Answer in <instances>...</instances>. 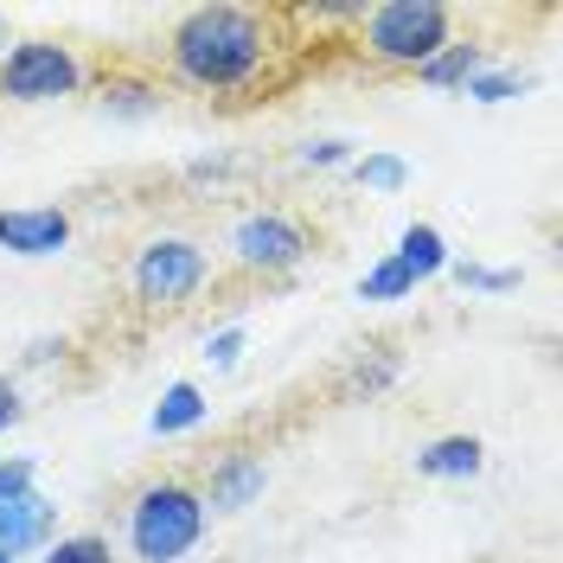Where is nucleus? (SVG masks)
Listing matches in <instances>:
<instances>
[{
	"instance_id": "12",
	"label": "nucleus",
	"mask_w": 563,
	"mask_h": 563,
	"mask_svg": "<svg viewBox=\"0 0 563 563\" xmlns=\"http://www.w3.org/2000/svg\"><path fill=\"white\" fill-rule=\"evenodd\" d=\"M481 70H487V45L455 38V45H442V52L417 70V84H429V90H467V77H481Z\"/></svg>"
},
{
	"instance_id": "26",
	"label": "nucleus",
	"mask_w": 563,
	"mask_h": 563,
	"mask_svg": "<svg viewBox=\"0 0 563 563\" xmlns=\"http://www.w3.org/2000/svg\"><path fill=\"white\" fill-rule=\"evenodd\" d=\"M20 417H26V404H20V385L0 372V435H7V429H13Z\"/></svg>"
},
{
	"instance_id": "10",
	"label": "nucleus",
	"mask_w": 563,
	"mask_h": 563,
	"mask_svg": "<svg viewBox=\"0 0 563 563\" xmlns=\"http://www.w3.org/2000/svg\"><path fill=\"white\" fill-rule=\"evenodd\" d=\"M481 467H487V442L481 435H435L417 455L422 481H474Z\"/></svg>"
},
{
	"instance_id": "29",
	"label": "nucleus",
	"mask_w": 563,
	"mask_h": 563,
	"mask_svg": "<svg viewBox=\"0 0 563 563\" xmlns=\"http://www.w3.org/2000/svg\"><path fill=\"white\" fill-rule=\"evenodd\" d=\"M0 563H13V558H0Z\"/></svg>"
},
{
	"instance_id": "28",
	"label": "nucleus",
	"mask_w": 563,
	"mask_h": 563,
	"mask_svg": "<svg viewBox=\"0 0 563 563\" xmlns=\"http://www.w3.org/2000/svg\"><path fill=\"white\" fill-rule=\"evenodd\" d=\"M7 45H13V33H7V13H0V52H7Z\"/></svg>"
},
{
	"instance_id": "27",
	"label": "nucleus",
	"mask_w": 563,
	"mask_h": 563,
	"mask_svg": "<svg viewBox=\"0 0 563 563\" xmlns=\"http://www.w3.org/2000/svg\"><path fill=\"white\" fill-rule=\"evenodd\" d=\"M65 340H33V346H26V365H52V358H65Z\"/></svg>"
},
{
	"instance_id": "15",
	"label": "nucleus",
	"mask_w": 563,
	"mask_h": 563,
	"mask_svg": "<svg viewBox=\"0 0 563 563\" xmlns=\"http://www.w3.org/2000/svg\"><path fill=\"white\" fill-rule=\"evenodd\" d=\"M404 295H417V282H410V269H404L397 256H378V263L358 276V301H404Z\"/></svg>"
},
{
	"instance_id": "2",
	"label": "nucleus",
	"mask_w": 563,
	"mask_h": 563,
	"mask_svg": "<svg viewBox=\"0 0 563 563\" xmlns=\"http://www.w3.org/2000/svg\"><path fill=\"white\" fill-rule=\"evenodd\" d=\"M352 45L385 70H422L442 45H455V7L449 0H372L352 26Z\"/></svg>"
},
{
	"instance_id": "18",
	"label": "nucleus",
	"mask_w": 563,
	"mask_h": 563,
	"mask_svg": "<svg viewBox=\"0 0 563 563\" xmlns=\"http://www.w3.org/2000/svg\"><path fill=\"white\" fill-rule=\"evenodd\" d=\"M526 90H531L526 70H499V65H487L481 77H467V90H461V97H474V103H512V97H526Z\"/></svg>"
},
{
	"instance_id": "1",
	"label": "nucleus",
	"mask_w": 563,
	"mask_h": 563,
	"mask_svg": "<svg viewBox=\"0 0 563 563\" xmlns=\"http://www.w3.org/2000/svg\"><path fill=\"white\" fill-rule=\"evenodd\" d=\"M282 52H288L282 13L238 7V0L186 7L167 33V70H174V84L199 90V97H244L256 84H269Z\"/></svg>"
},
{
	"instance_id": "7",
	"label": "nucleus",
	"mask_w": 563,
	"mask_h": 563,
	"mask_svg": "<svg viewBox=\"0 0 563 563\" xmlns=\"http://www.w3.org/2000/svg\"><path fill=\"white\" fill-rule=\"evenodd\" d=\"M0 250L26 256V263H45V256L70 250V211L65 206H7L0 211Z\"/></svg>"
},
{
	"instance_id": "21",
	"label": "nucleus",
	"mask_w": 563,
	"mask_h": 563,
	"mask_svg": "<svg viewBox=\"0 0 563 563\" xmlns=\"http://www.w3.org/2000/svg\"><path fill=\"white\" fill-rule=\"evenodd\" d=\"M295 161H301V167H314V174H333V167H352V141H340V135L301 141V147H295Z\"/></svg>"
},
{
	"instance_id": "23",
	"label": "nucleus",
	"mask_w": 563,
	"mask_h": 563,
	"mask_svg": "<svg viewBox=\"0 0 563 563\" xmlns=\"http://www.w3.org/2000/svg\"><path fill=\"white\" fill-rule=\"evenodd\" d=\"M38 487V467L26 455H0V499H20Z\"/></svg>"
},
{
	"instance_id": "3",
	"label": "nucleus",
	"mask_w": 563,
	"mask_h": 563,
	"mask_svg": "<svg viewBox=\"0 0 563 563\" xmlns=\"http://www.w3.org/2000/svg\"><path fill=\"white\" fill-rule=\"evenodd\" d=\"M206 499L186 481H147L129 499V558L135 563H179L206 538Z\"/></svg>"
},
{
	"instance_id": "22",
	"label": "nucleus",
	"mask_w": 563,
	"mask_h": 563,
	"mask_svg": "<svg viewBox=\"0 0 563 563\" xmlns=\"http://www.w3.org/2000/svg\"><path fill=\"white\" fill-rule=\"evenodd\" d=\"M244 346H250L244 327H218V333L206 340V365H211V372H231V365L244 358Z\"/></svg>"
},
{
	"instance_id": "11",
	"label": "nucleus",
	"mask_w": 563,
	"mask_h": 563,
	"mask_svg": "<svg viewBox=\"0 0 563 563\" xmlns=\"http://www.w3.org/2000/svg\"><path fill=\"white\" fill-rule=\"evenodd\" d=\"M390 256H397V263H404V269H410V282H435V276H449V263H455V256H449V238H442V231H435V224H404V238H397V250H390Z\"/></svg>"
},
{
	"instance_id": "8",
	"label": "nucleus",
	"mask_w": 563,
	"mask_h": 563,
	"mask_svg": "<svg viewBox=\"0 0 563 563\" xmlns=\"http://www.w3.org/2000/svg\"><path fill=\"white\" fill-rule=\"evenodd\" d=\"M58 538V506L45 493H20V499H0V558H33Z\"/></svg>"
},
{
	"instance_id": "24",
	"label": "nucleus",
	"mask_w": 563,
	"mask_h": 563,
	"mask_svg": "<svg viewBox=\"0 0 563 563\" xmlns=\"http://www.w3.org/2000/svg\"><path fill=\"white\" fill-rule=\"evenodd\" d=\"M301 20H320V26H358V20H365V0H314V7H301Z\"/></svg>"
},
{
	"instance_id": "14",
	"label": "nucleus",
	"mask_w": 563,
	"mask_h": 563,
	"mask_svg": "<svg viewBox=\"0 0 563 563\" xmlns=\"http://www.w3.org/2000/svg\"><path fill=\"white\" fill-rule=\"evenodd\" d=\"M97 103L109 115H122V122H147L154 109H161V90L147 84V77H103L97 84Z\"/></svg>"
},
{
	"instance_id": "25",
	"label": "nucleus",
	"mask_w": 563,
	"mask_h": 563,
	"mask_svg": "<svg viewBox=\"0 0 563 563\" xmlns=\"http://www.w3.org/2000/svg\"><path fill=\"white\" fill-rule=\"evenodd\" d=\"M231 174H238V167H231L224 154H206V161H186V179H192V186H218V179H231Z\"/></svg>"
},
{
	"instance_id": "5",
	"label": "nucleus",
	"mask_w": 563,
	"mask_h": 563,
	"mask_svg": "<svg viewBox=\"0 0 563 563\" xmlns=\"http://www.w3.org/2000/svg\"><path fill=\"white\" fill-rule=\"evenodd\" d=\"M211 282V256L192 238H147L129 263V288L141 308H186Z\"/></svg>"
},
{
	"instance_id": "9",
	"label": "nucleus",
	"mask_w": 563,
	"mask_h": 563,
	"mask_svg": "<svg viewBox=\"0 0 563 563\" xmlns=\"http://www.w3.org/2000/svg\"><path fill=\"white\" fill-rule=\"evenodd\" d=\"M263 487H269V467H263L256 455H224L206 474L199 499H206V512H244V506L263 499Z\"/></svg>"
},
{
	"instance_id": "4",
	"label": "nucleus",
	"mask_w": 563,
	"mask_h": 563,
	"mask_svg": "<svg viewBox=\"0 0 563 563\" xmlns=\"http://www.w3.org/2000/svg\"><path fill=\"white\" fill-rule=\"evenodd\" d=\"M84 58L58 38H13L0 52V103H58L84 90Z\"/></svg>"
},
{
	"instance_id": "16",
	"label": "nucleus",
	"mask_w": 563,
	"mask_h": 563,
	"mask_svg": "<svg viewBox=\"0 0 563 563\" xmlns=\"http://www.w3.org/2000/svg\"><path fill=\"white\" fill-rule=\"evenodd\" d=\"M352 179L372 186V192H404L410 186V161H397V154H352Z\"/></svg>"
},
{
	"instance_id": "20",
	"label": "nucleus",
	"mask_w": 563,
	"mask_h": 563,
	"mask_svg": "<svg viewBox=\"0 0 563 563\" xmlns=\"http://www.w3.org/2000/svg\"><path fill=\"white\" fill-rule=\"evenodd\" d=\"M449 276L474 295H512L519 288V269H493V263H449Z\"/></svg>"
},
{
	"instance_id": "17",
	"label": "nucleus",
	"mask_w": 563,
	"mask_h": 563,
	"mask_svg": "<svg viewBox=\"0 0 563 563\" xmlns=\"http://www.w3.org/2000/svg\"><path fill=\"white\" fill-rule=\"evenodd\" d=\"M45 563H115V544L103 531H70V538L45 544Z\"/></svg>"
},
{
	"instance_id": "6",
	"label": "nucleus",
	"mask_w": 563,
	"mask_h": 563,
	"mask_svg": "<svg viewBox=\"0 0 563 563\" xmlns=\"http://www.w3.org/2000/svg\"><path fill=\"white\" fill-rule=\"evenodd\" d=\"M314 250V231L295 211H244L231 224V263L250 276H288Z\"/></svg>"
},
{
	"instance_id": "13",
	"label": "nucleus",
	"mask_w": 563,
	"mask_h": 563,
	"mask_svg": "<svg viewBox=\"0 0 563 563\" xmlns=\"http://www.w3.org/2000/svg\"><path fill=\"white\" fill-rule=\"evenodd\" d=\"M199 422H206V390L192 385V378H179V385L161 390L147 429H154V435H186V429H199Z\"/></svg>"
},
{
	"instance_id": "19",
	"label": "nucleus",
	"mask_w": 563,
	"mask_h": 563,
	"mask_svg": "<svg viewBox=\"0 0 563 563\" xmlns=\"http://www.w3.org/2000/svg\"><path fill=\"white\" fill-rule=\"evenodd\" d=\"M397 378H404V365H397L390 352L385 358H358V365L346 372V397H385Z\"/></svg>"
}]
</instances>
